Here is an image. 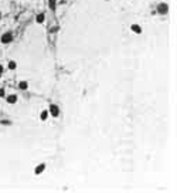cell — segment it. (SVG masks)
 Wrapping results in <instances>:
<instances>
[{
    "mask_svg": "<svg viewBox=\"0 0 177 193\" xmlns=\"http://www.w3.org/2000/svg\"><path fill=\"white\" fill-rule=\"evenodd\" d=\"M48 114H50L51 117L57 118L58 115H60V108H58L55 104H51V105H50V109H48Z\"/></svg>",
    "mask_w": 177,
    "mask_h": 193,
    "instance_id": "obj_1",
    "label": "cell"
},
{
    "mask_svg": "<svg viewBox=\"0 0 177 193\" xmlns=\"http://www.w3.org/2000/svg\"><path fill=\"white\" fill-rule=\"evenodd\" d=\"M13 40V36H12V33H4L2 36V38H0V41H2L3 44H9L10 41Z\"/></svg>",
    "mask_w": 177,
    "mask_h": 193,
    "instance_id": "obj_2",
    "label": "cell"
},
{
    "mask_svg": "<svg viewBox=\"0 0 177 193\" xmlns=\"http://www.w3.org/2000/svg\"><path fill=\"white\" fill-rule=\"evenodd\" d=\"M44 170H46V163H40V165H37V166H36L34 173H36V175H41Z\"/></svg>",
    "mask_w": 177,
    "mask_h": 193,
    "instance_id": "obj_3",
    "label": "cell"
},
{
    "mask_svg": "<svg viewBox=\"0 0 177 193\" xmlns=\"http://www.w3.org/2000/svg\"><path fill=\"white\" fill-rule=\"evenodd\" d=\"M6 100H7L9 104H16L17 102V95L16 94H10V95L6 97Z\"/></svg>",
    "mask_w": 177,
    "mask_h": 193,
    "instance_id": "obj_4",
    "label": "cell"
},
{
    "mask_svg": "<svg viewBox=\"0 0 177 193\" xmlns=\"http://www.w3.org/2000/svg\"><path fill=\"white\" fill-rule=\"evenodd\" d=\"M130 30L133 31V33H136V34H140V33H142V27L139 26V24H132V26H130Z\"/></svg>",
    "mask_w": 177,
    "mask_h": 193,
    "instance_id": "obj_5",
    "label": "cell"
},
{
    "mask_svg": "<svg viewBox=\"0 0 177 193\" xmlns=\"http://www.w3.org/2000/svg\"><path fill=\"white\" fill-rule=\"evenodd\" d=\"M167 10H169V7H167V4H166V3H162V4L159 6V12H160L162 14H164V13H167Z\"/></svg>",
    "mask_w": 177,
    "mask_h": 193,
    "instance_id": "obj_6",
    "label": "cell"
},
{
    "mask_svg": "<svg viewBox=\"0 0 177 193\" xmlns=\"http://www.w3.org/2000/svg\"><path fill=\"white\" fill-rule=\"evenodd\" d=\"M44 20H46V16H44V13H38L37 14V17H36V22L37 23H44Z\"/></svg>",
    "mask_w": 177,
    "mask_h": 193,
    "instance_id": "obj_7",
    "label": "cell"
},
{
    "mask_svg": "<svg viewBox=\"0 0 177 193\" xmlns=\"http://www.w3.org/2000/svg\"><path fill=\"white\" fill-rule=\"evenodd\" d=\"M27 88H29V82H27V81H20L19 82V90H27Z\"/></svg>",
    "mask_w": 177,
    "mask_h": 193,
    "instance_id": "obj_8",
    "label": "cell"
},
{
    "mask_svg": "<svg viewBox=\"0 0 177 193\" xmlns=\"http://www.w3.org/2000/svg\"><path fill=\"white\" fill-rule=\"evenodd\" d=\"M48 115H50V114H48V111H41V114H40V119H41V121H46V119L48 118Z\"/></svg>",
    "mask_w": 177,
    "mask_h": 193,
    "instance_id": "obj_9",
    "label": "cell"
},
{
    "mask_svg": "<svg viewBox=\"0 0 177 193\" xmlns=\"http://www.w3.org/2000/svg\"><path fill=\"white\" fill-rule=\"evenodd\" d=\"M48 6H50L51 10H55V7H57V0H48Z\"/></svg>",
    "mask_w": 177,
    "mask_h": 193,
    "instance_id": "obj_10",
    "label": "cell"
},
{
    "mask_svg": "<svg viewBox=\"0 0 177 193\" xmlns=\"http://www.w3.org/2000/svg\"><path fill=\"white\" fill-rule=\"evenodd\" d=\"M7 67H9V70H16V67H17V64H16V61H9V64H7Z\"/></svg>",
    "mask_w": 177,
    "mask_h": 193,
    "instance_id": "obj_11",
    "label": "cell"
},
{
    "mask_svg": "<svg viewBox=\"0 0 177 193\" xmlns=\"http://www.w3.org/2000/svg\"><path fill=\"white\" fill-rule=\"evenodd\" d=\"M4 95H6V94H4V90H3V88H0V98H3Z\"/></svg>",
    "mask_w": 177,
    "mask_h": 193,
    "instance_id": "obj_12",
    "label": "cell"
},
{
    "mask_svg": "<svg viewBox=\"0 0 177 193\" xmlns=\"http://www.w3.org/2000/svg\"><path fill=\"white\" fill-rule=\"evenodd\" d=\"M3 71H4V70H3V65L0 64V72H2V74H3Z\"/></svg>",
    "mask_w": 177,
    "mask_h": 193,
    "instance_id": "obj_13",
    "label": "cell"
},
{
    "mask_svg": "<svg viewBox=\"0 0 177 193\" xmlns=\"http://www.w3.org/2000/svg\"><path fill=\"white\" fill-rule=\"evenodd\" d=\"M0 17H2V12H0Z\"/></svg>",
    "mask_w": 177,
    "mask_h": 193,
    "instance_id": "obj_14",
    "label": "cell"
},
{
    "mask_svg": "<svg viewBox=\"0 0 177 193\" xmlns=\"http://www.w3.org/2000/svg\"><path fill=\"white\" fill-rule=\"evenodd\" d=\"M0 77H2V72H0Z\"/></svg>",
    "mask_w": 177,
    "mask_h": 193,
    "instance_id": "obj_15",
    "label": "cell"
}]
</instances>
